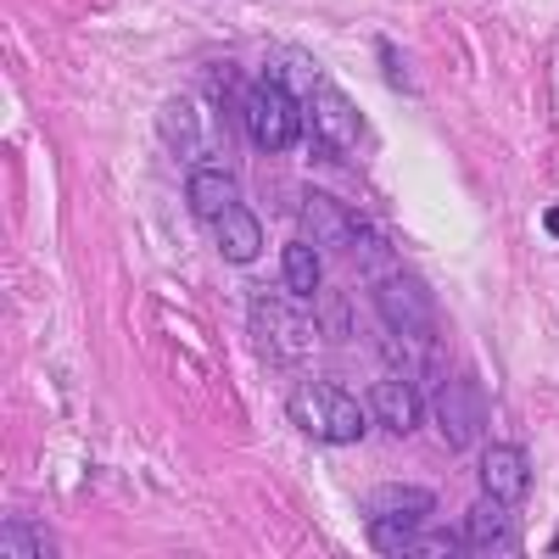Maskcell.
<instances>
[{"label":"cell","mask_w":559,"mask_h":559,"mask_svg":"<svg viewBox=\"0 0 559 559\" xmlns=\"http://www.w3.org/2000/svg\"><path fill=\"white\" fill-rule=\"evenodd\" d=\"M364 403H369V414L381 419V431H392V437L419 431V419H426V397H419L408 381H376Z\"/></svg>","instance_id":"30bf717a"},{"label":"cell","mask_w":559,"mask_h":559,"mask_svg":"<svg viewBox=\"0 0 559 559\" xmlns=\"http://www.w3.org/2000/svg\"><path fill=\"white\" fill-rule=\"evenodd\" d=\"M302 224H308V241L313 247H331V252H353L358 229H364L358 213H347L336 197H324V191H308L302 197Z\"/></svg>","instance_id":"8992f818"},{"label":"cell","mask_w":559,"mask_h":559,"mask_svg":"<svg viewBox=\"0 0 559 559\" xmlns=\"http://www.w3.org/2000/svg\"><path fill=\"white\" fill-rule=\"evenodd\" d=\"M263 79L274 90H286V96H313V90L324 84L319 79V62L302 51V45H274V51L263 57Z\"/></svg>","instance_id":"4fadbf2b"},{"label":"cell","mask_w":559,"mask_h":559,"mask_svg":"<svg viewBox=\"0 0 559 559\" xmlns=\"http://www.w3.org/2000/svg\"><path fill=\"white\" fill-rule=\"evenodd\" d=\"M157 134L168 140V152H174V157H185L191 168H202V163H207V152H213L207 123H202V112H197L191 102H168V107L157 112Z\"/></svg>","instance_id":"9c48e42d"},{"label":"cell","mask_w":559,"mask_h":559,"mask_svg":"<svg viewBox=\"0 0 559 559\" xmlns=\"http://www.w3.org/2000/svg\"><path fill=\"white\" fill-rule=\"evenodd\" d=\"M431 509H437V492H431V487H408V481H397V487H381V492H376V509H369V515L426 521Z\"/></svg>","instance_id":"2e32d148"},{"label":"cell","mask_w":559,"mask_h":559,"mask_svg":"<svg viewBox=\"0 0 559 559\" xmlns=\"http://www.w3.org/2000/svg\"><path fill=\"white\" fill-rule=\"evenodd\" d=\"M185 202H191V213H197V218L218 224L229 207H241V179L229 174V168L202 163V168H191V185H185Z\"/></svg>","instance_id":"8fae6325"},{"label":"cell","mask_w":559,"mask_h":559,"mask_svg":"<svg viewBox=\"0 0 559 559\" xmlns=\"http://www.w3.org/2000/svg\"><path fill=\"white\" fill-rule=\"evenodd\" d=\"M308 129L319 134V146H324V152H353V146H358V134H364V112L353 107L347 90L319 84L313 96H308Z\"/></svg>","instance_id":"5b68a950"},{"label":"cell","mask_w":559,"mask_h":559,"mask_svg":"<svg viewBox=\"0 0 559 559\" xmlns=\"http://www.w3.org/2000/svg\"><path fill=\"white\" fill-rule=\"evenodd\" d=\"M0 548H7V559H39V554H51L39 543V526L34 521H17L7 515V526H0Z\"/></svg>","instance_id":"ac0fdd59"},{"label":"cell","mask_w":559,"mask_h":559,"mask_svg":"<svg viewBox=\"0 0 559 559\" xmlns=\"http://www.w3.org/2000/svg\"><path fill=\"white\" fill-rule=\"evenodd\" d=\"M252 324H258V336L269 342L274 358H308L319 347V324L297 308H286L274 292H258L252 297Z\"/></svg>","instance_id":"3957f363"},{"label":"cell","mask_w":559,"mask_h":559,"mask_svg":"<svg viewBox=\"0 0 559 559\" xmlns=\"http://www.w3.org/2000/svg\"><path fill=\"white\" fill-rule=\"evenodd\" d=\"M515 543V521H509V503L503 498H476L471 515H464V548L471 554H509Z\"/></svg>","instance_id":"7c38bea8"},{"label":"cell","mask_w":559,"mask_h":559,"mask_svg":"<svg viewBox=\"0 0 559 559\" xmlns=\"http://www.w3.org/2000/svg\"><path fill=\"white\" fill-rule=\"evenodd\" d=\"M302 107L297 96H286V90H274L269 79L258 90H247V134H252V146L258 152H286L292 140L302 134Z\"/></svg>","instance_id":"7a4b0ae2"},{"label":"cell","mask_w":559,"mask_h":559,"mask_svg":"<svg viewBox=\"0 0 559 559\" xmlns=\"http://www.w3.org/2000/svg\"><path fill=\"white\" fill-rule=\"evenodd\" d=\"M376 308H381V324L397 331L403 342H419L431 331V297L414 274H386L376 280Z\"/></svg>","instance_id":"277c9868"},{"label":"cell","mask_w":559,"mask_h":559,"mask_svg":"<svg viewBox=\"0 0 559 559\" xmlns=\"http://www.w3.org/2000/svg\"><path fill=\"white\" fill-rule=\"evenodd\" d=\"M213 229H218V252H224V263H252L258 247H263V224L252 218V207H229Z\"/></svg>","instance_id":"5bb4252c"},{"label":"cell","mask_w":559,"mask_h":559,"mask_svg":"<svg viewBox=\"0 0 559 559\" xmlns=\"http://www.w3.org/2000/svg\"><path fill=\"white\" fill-rule=\"evenodd\" d=\"M408 554L414 559H448V554H464V537L459 532H431V537L408 543Z\"/></svg>","instance_id":"d6986e66"},{"label":"cell","mask_w":559,"mask_h":559,"mask_svg":"<svg viewBox=\"0 0 559 559\" xmlns=\"http://www.w3.org/2000/svg\"><path fill=\"white\" fill-rule=\"evenodd\" d=\"M419 521H397V515H369V543H376V554H408Z\"/></svg>","instance_id":"e0dca14e"},{"label":"cell","mask_w":559,"mask_h":559,"mask_svg":"<svg viewBox=\"0 0 559 559\" xmlns=\"http://www.w3.org/2000/svg\"><path fill=\"white\" fill-rule=\"evenodd\" d=\"M431 414L442 419V437H448L453 448H471V442L481 437V392H476L471 381H448V386L437 392Z\"/></svg>","instance_id":"ba28073f"},{"label":"cell","mask_w":559,"mask_h":559,"mask_svg":"<svg viewBox=\"0 0 559 559\" xmlns=\"http://www.w3.org/2000/svg\"><path fill=\"white\" fill-rule=\"evenodd\" d=\"M280 286H286L292 297H313L324 286V269H319L313 241H292L286 252H280Z\"/></svg>","instance_id":"9a60e30c"},{"label":"cell","mask_w":559,"mask_h":559,"mask_svg":"<svg viewBox=\"0 0 559 559\" xmlns=\"http://www.w3.org/2000/svg\"><path fill=\"white\" fill-rule=\"evenodd\" d=\"M481 492H492V498H503V503H521V498L532 492V459H526V448L492 442V448L481 453Z\"/></svg>","instance_id":"52a82bcc"},{"label":"cell","mask_w":559,"mask_h":559,"mask_svg":"<svg viewBox=\"0 0 559 559\" xmlns=\"http://www.w3.org/2000/svg\"><path fill=\"white\" fill-rule=\"evenodd\" d=\"M292 419L313 442H358L364 437V403H353L336 381H302L292 392Z\"/></svg>","instance_id":"6da1fadb"}]
</instances>
